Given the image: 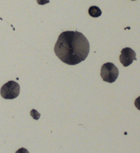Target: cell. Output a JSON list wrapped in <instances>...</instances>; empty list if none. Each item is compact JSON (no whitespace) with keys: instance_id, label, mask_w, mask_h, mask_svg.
<instances>
[{"instance_id":"obj_3","label":"cell","mask_w":140,"mask_h":153,"mask_svg":"<svg viewBox=\"0 0 140 153\" xmlns=\"http://www.w3.org/2000/svg\"><path fill=\"white\" fill-rule=\"evenodd\" d=\"M20 86L17 82L10 81L1 88V96L5 99H14L19 96Z\"/></svg>"},{"instance_id":"obj_2","label":"cell","mask_w":140,"mask_h":153,"mask_svg":"<svg viewBox=\"0 0 140 153\" xmlns=\"http://www.w3.org/2000/svg\"><path fill=\"white\" fill-rule=\"evenodd\" d=\"M101 76L105 82L112 83L115 82L119 76L117 67L112 63H106L102 65L101 69Z\"/></svg>"},{"instance_id":"obj_7","label":"cell","mask_w":140,"mask_h":153,"mask_svg":"<svg viewBox=\"0 0 140 153\" xmlns=\"http://www.w3.org/2000/svg\"><path fill=\"white\" fill-rule=\"evenodd\" d=\"M37 2L40 5H45L46 4H48L50 0H37Z\"/></svg>"},{"instance_id":"obj_4","label":"cell","mask_w":140,"mask_h":153,"mask_svg":"<svg viewBox=\"0 0 140 153\" xmlns=\"http://www.w3.org/2000/svg\"><path fill=\"white\" fill-rule=\"evenodd\" d=\"M119 60L124 66L127 67L130 65L134 60H136V53L130 48H125L121 50Z\"/></svg>"},{"instance_id":"obj_1","label":"cell","mask_w":140,"mask_h":153,"mask_svg":"<svg viewBox=\"0 0 140 153\" xmlns=\"http://www.w3.org/2000/svg\"><path fill=\"white\" fill-rule=\"evenodd\" d=\"M54 51L63 63L75 65L86 60L88 57L90 51L89 42L81 33L65 31L58 37Z\"/></svg>"},{"instance_id":"obj_6","label":"cell","mask_w":140,"mask_h":153,"mask_svg":"<svg viewBox=\"0 0 140 153\" xmlns=\"http://www.w3.org/2000/svg\"><path fill=\"white\" fill-rule=\"evenodd\" d=\"M30 115L35 120H38L40 117V114L35 109H33L30 111Z\"/></svg>"},{"instance_id":"obj_5","label":"cell","mask_w":140,"mask_h":153,"mask_svg":"<svg viewBox=\"0 0 140 153\" xmlns=\"http://www.w3.org/2000/svg\"><path fill=\"white\" fill-rule=\"evenodd\" d=\"M88 14L92 17H99L101 15L102 12L99 7L92 6L88 10Z\"/></svg>"},{"instance_id":"obj_8","label":"cell","mask_w":140,"mask_h":153,"mask_svg":"<svg viewBox=\"0 0 140 153\" xmlns=\"http://www.w3.org/2000/svg\"><path fill=\"white\" fill-rule=\"evenodd\" d=\"M132 1H135V0H132Z\"/></svg>"}]
</instances>
